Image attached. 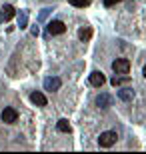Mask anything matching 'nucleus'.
<instances>
[{
	"mask_svg": "<svg viewBox=\"0 0 146 154\" xmlns=\"http://www.w3.org/2000/svg\"><path fill=\"white\" fill-rule=\"evenodd\" d=\"M78 38L82 40V42L90 40V38H92V30H90V28H80L78 30Z\"/></svg>",
	"mask_w": 146,
	"mask_h": 154,
	"instance_id": "4468645a",
	"label": "nucleus"
},
{
	"mask_svg": "<svg viewBox=\"0 0 146 154\" xmlns=\"http://www.w3.org/2000/svg\"><path fill=\"white\" fill-rule=\"evenodd\" d=\"M2 14H4V20H10L14 14H16V10H14V6H10V4H6L4 8H2Z\"/></svg>",
	"mask_w": 146,
	"mask_h": 154,
	"instance_id": "ddd939ff",
	"label": "nucleus"
},
{
	"mask_svg": "<svg viewBox=\"0 0 146 154\" xmlns=\"http://www.w3.org/2000/svg\"><path fill=\"white\" fill-rule=\"evenodd\" d=\"M96 104L100 108H108V106H112V96L110 94H100V96L96 98Z\"/></svg>",
	"mask_w": 146,
	"mask_h": 154,
	"instance_id": "0eeeda50",
	"label": "nucleus"
},
{
	"mask_svg": "<svg viewBox=\"0 0 146 154\" xmlns=\"http://www.w3.org/2000/svg\"><path fill=\"white\" fill-rule=\"evenodd\" d=\"M118 98L124 100V102H130V100L134 98V90H130V88H122V90H118Z\"/></svg>",
	"mask_w": 146,
	"mask_h": 154,
	"instance_id": "1a4fd4ad",
	"label": "nucleus"
},
{
	"mask_svg": "<svg viewBox=\"0 0 146 154\" xmlns=\"http://www.w3.org/2000/svg\"><path fill=\"white\" fill-rule=\"evenodd\" d=\"M0 22H4V14H2V10H0Z\"/></svg>",
	"mask_w": 146,
	"mask_h": 154,
	"instance_id": "6ab92c4d",
	"label": "nucleus"
},
{
	"mask_svg": "<svg viewBox=\"0 0 146 154\" xmlns=\"http://www.w3.org/2000/svg\"><path fill=\"white\" fill-rule=\"evenodd\" d=\"M16 120H18L16 108H10V106H8V108L2 110V122H4V124H14Z\"/></svg>",
	"mask_w": 146,
	"mask_h": 154,
	"instance_id": "20e7f679",
	"label": "nucleus"
},
{
	"mask_svg": "<svg viewBox=\"0 0 146 154\" xmlns=\"http://www.w3.org/2000/svg\"><path fill=\"white\" fill-rule=\"evenodd\" d=\"M64 32H66L64 22H60V20H52V22H48V34L58 36V34H64Z\"/></svg>",
	"mask_w": 146,
	"mask_h": 154,
	"instance_id": "7ed1b4c3",
	"label": "nucleus"
},
{
	"mask_svg": "<svg viewBox=\"0 0 146 154\" xmlns=\"http://www.w3.org/2000/svg\"><path fill=\"white\" fill-rule=\"evenodd\" d=\"M112 70L116 74H128L130 72V60L128 58H116L112 62Z\"/></svg>",
	"mask_w": 146,
	"mask_h": 154,
	"instance_id": "f03ea898",
	"label": "nucleus"
},
{
	"mask_svg": "<svg viewBox=\"0 0 146 154\" xmlns=\"http://www.w3.org/2000/svg\"><path fill=\"white\" fill-rule=\"evenodd\" d=\"M116 140H118L116 132L106 130V132H102V134H100V138H98V144H100L102 148H110L112 144H116Z\"/></svg>",
	"mask_w": 146,
	"mask_h": 154,
	"instance_id": "f257e3e1",
	"label": "nucleus"
},
{
	"mask_svg": "<svg viewBox=\"0 0 146 154\" xmlns=\"http://www.w3.org/2000/svg\"><path fill=\"white\" fill-rule=\"evenodd\" d=\"M18 26L20 28H26L28 26V12L26 10H20V14H18Z\"/></svg>",
	"mask_w": 146,
	"mask_h": 154,
	"instance_id": "f8f14e48",
	"label": "nucleus"
},
{
	"mask_svg": "<svg viewBox=\"0 0 146 154\" xmlns=\"http://www.w3.org/2000/svg\"><path fill=\"white\" fill-rule=\"evenodd\" d=\"M30 100H32L36 106H46V102H48L42 92H32V94H30Z\"/></svg>",
	"mask_w": 146,
	"mask_h": 154,
	"instance_id": "6e6552de",
	"label": "nucleus"
},
{
	"mask_svg": "<svg viewBox=\"0 0 146 154\" xmlns=\"http://www.w3.org/2000/svg\"><path fill=\"white\" fill-rule=\"evenodd\" d=\"M60 86H62V80L58 78V76H48V78L44 80V90L54 92V90H58Z\"/></svg>",
	"mask_w": 146,
	"mask_h": 154,
	"instance_id": "39448f33",
	"label": "nucleus"
},
{
	"mask_svg": "<svg viewBox=\"0 0 146 154\" xmlns=\"http://www.w3.org/2000/svg\"><path fill=\"white\" fill-rule=\"evenodd\" d=\"M38 32H40L38 26H32V36H38Z\"/></svg>",
	"mask_w": 146,
	"mask_h": 154,
	"instance_id": "a211bd4d",
	"label": "nucleus"
},
{
	"mask_svg": "<svg viewBox=\"0 0 146 154\" xmlns=\"http://www.w3.org/2000/svg\"><path fill=\"white\" fill-rule=\"evenodd\" d=\"M126 82H130V76L128 74L112 76V80H110V84H112V86H122V84H126Z\"/></svg>",
	"mask_w": 146,
	"mask_h": 154,
	"instance_id": "9d476101",
	"label": "nucleus"
},
{
	"mask_svg": "<svg viewBox=\"0 0 146 154\" xmlns=\"http://www.w3.org/2000/svg\"><path fill=\"white\" fill-rule=\"evenodd\" d=\"M118 2H122V0H104V6H114V4H118Z\"/></svg>",
	"mask_w": 146,
	"mask_h": 154,
	"instance_id": "f3484780",
	"label": "nucleus"
},
{
	"mask_svg": "<svg viewBox=\"0 0 146 154\" xmlns=\"http://www.w3.org/2000/svg\"><path fill=\"white\" fill-rule=\"evenodd\" d=\"M104 82H106V78H104V74H102V72H98V70H96V72H92V74H90V84H92V86L100 88Z\"/></svg>",
	"mask_w": 146,
	"mask_h": 154,
	"instance_id": "423d86ee",
	"label": "nucleus"
},
{
	"mask_svg": "<svg viewBox=\"0 0 146 154\" xmlns=\"http://www.w3.org/2000/svg\"><path fill=\"white\" fill-rule=\"evenodd\" d=\"M56 128H58V132H64V134H68V132L72 130V126L68 124V120L66 118H60L56 122Z\"/></svg>",
	"mask_w": 146,
	"mask_h": 154,
	"instance_id": "9b49d317",
	"label": "nucleus"
},
{
	"mask_svg": "<svg viewBox=\"0 0 146 154\" xmlns=\"http://www.w3.org/2000/svg\"><path fill=\"white\" fill-rule=\"evenodd\" d=\"M48 12H50V8H44V10L40 12V16H38V20L42 22V20H46V16H48Z\"/></svg>",
	"mask_w": 146,
	"mask_h": 154,
	"instance_id": "dca6fc26",
	"label": "nucleus"
},
{
	"mask_svg": "<svg viewBox=\"0 0 146 154\" xmlns=\"http://www.w3.org/2000/svg\"><path fill=\"white\" fill-rule=\"evenodd\" d=\"M72 6H78V8H84V6L90 4V0H68Z\"/></svg>",
	"mask_w": 146,
	"mask_h": 154,
	"instance_id": "2eb2a0df",
	"label": "nucleus"
},
{
	"mask_svg": "<svg viewBox=\"0 0 146 154\" xmlns=\"http://www.w3.org/2000/svg\"><path fill=\"white\" fill-rule=\"evenodd\" d=\"M142 74H144V76H146V64H144V68H142Z\"/></svg>",
	"mask_w": 146,
	"mask_h": 154,
	"instance_id": "aec40b11",
	"label": "nucleus"
}]
</instances>
